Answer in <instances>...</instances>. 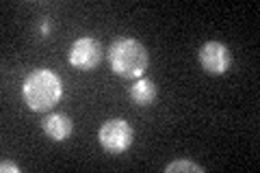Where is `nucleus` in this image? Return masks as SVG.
<instances>
[{
    "instance_id": "1",
    "label": "nucleus",
    "mask_w": 260,
    "mask_h": 173,
    "mask_svg": "<svg viewBox=\"0 0 260 173\" xmlns=\"http://www.w3.org/2000/svg\"><path fill=\"white\" fill-rule=\"evenodd\" d=\"M22 95L30 111H37V113L50 111L59 104L63 95L61 78L50 70H35L24 80Z\"/></svg>"
},
{
    "instance_id": "2",
    "label": "nucleus",
    "mask_w": 260,
    "mask_h": 173,
    "mask_svg": "<svg viewBox=\"0 0 260 173\" xmlns=\"http://www.w3.org/2000/svg\"><path fill=\"white\" fill-rule=\"evenodd\" d=\"M109 63L111 70L121 78H141L143 72L148 70L150 56L141 41L137 39H117L109 50Z\"/></svg>"
},
{
    "instance_id": "3",
    "label": "nucleus",
    "mask_w": 260,
    "mask_h": 173,
    "mask_svg": "<svg viewBox=\"0 0 260 173\" xmlns=\"http://www.w3.org/2000/svg\"><path fill=\"white\" fill-rule=\"evenodd\" d=\"M133 128L126 119H109L100 126V145L109 154H124L130 145H133Z\"/></svg>"
},
{
    "instance_id": "4",
    "label": "nucleus",
    "mask_w": 260,
    "mask_h": 173,
    "mask_svg": "<svg viewBox=\"0 0 260 173\" xmlns=\"http://www.w3.org/2000/svg\"><path fill=\"white\" fill-rule=\"evenodd\" d=\"M198 56H200L202 70L206 74H210V76H221V74H225L232 65L230 50H228L223 44H219V41H208V44H204L200 48Z\"/></svg>"
},
{
    "instance_id": "5",
    "label": "nucleus",
    "mask_w": 260,
    "mask_h": 173,
    "mask_svg": "<svg viewBox=\"0 0 260 173\" xmlns=\"http://www.w3.org/2000/svg\"><path fill=\"white\" fill-rule=\"evenodd\" d=\"M102 61V46L100 41H95L91 37H83L76 39L70 48V63L74 65L76 70L89 72L93 70L98 63Z\"/></svg>"
},
{
    "instance_id": "6",
    "label": "nucleus",
    "mask_w": 260,
    "mask_h": 173,
    "mask_svg": "<svg viewBox=\"0 0 260 173\" xmlns=\"http://www.w3.org/2000/svg\"><path fill=\"white\" fill-rule=\"evenodd\" d=\"M44 132L52 139V141H65L70 134H72V119L68 115H61V113H52L48 115L42 123Z\"/></svg>"
},
{
    "instance_id": "7",
    "label": "nucleus",
    "mask_w": 260,
    "mask_h": 173,
    "mask_svg": "<svg viewBox=\"0 0 260 173\" xmlns=\"http://www.w3.org/2000/svg\"><path fill=\"white\" fill-rule=\"evenodd\" d=\"M154 97H156V87L148 78H139L130 87V100L137 106H150L154 102Z\"/></svg>"
},
{
    "instance_id": "8",
    "label": "nucleus",
    "mask_w": 260,
    "mask_h": 173,
    "mask_svg": "<svg viewBox=\"0 0 260 173\" xmlns=\"http://www.w3.org/2000/svg\"><path fill=\"white\" fill-rule=\"evenodd\" d=\"M206 169L202 164H195L191 160H174L165 167V173H204Z\"/></svg>"
},
{
    "instance_id": "9",
    "label": "nucleus",
    "mask_w": 260,
    "mask_h": 173,
    "mask_svg": "<svg viewBox=\"0 0 260 173\" xmlns=\"http://www.w3.org/2000/svg\"><path fill=\"white\" fill-rule=\"evenodd\" d=\"M0 171L7 173V171H11V173H20V167L15 162H9V160H3V164H0Z\"/></svg>"
}]
</instances>
